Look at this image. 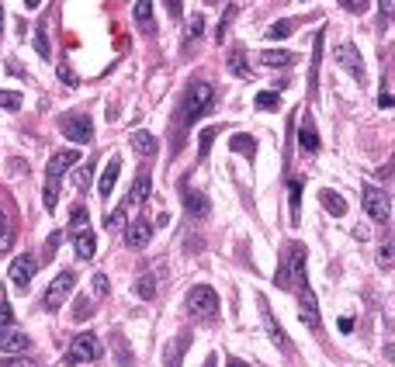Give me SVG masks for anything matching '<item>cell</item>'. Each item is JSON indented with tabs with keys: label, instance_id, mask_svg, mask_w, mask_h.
Wrapping results in <instances>:
<instances>
[{
	"label": "cell",
	"instance_id": "3957f363",
	"mask_svg": "<svg viewBox=\"0 0 395 367\" xmlns=\"http://www.w3.org/2000/svg\"><path fill=\"white\" fill-rule=\"evenodd\" d=\"M187 312L194 319H215L218 315V294L209 284H194L187 291Z\"/></svg>",
	"mask_w": 395,
	"mask_h": 367
},
{
	"label": "cell",
	"instance_id": "4dcf8cb0",
	"mask_svg": "<svg viewBox=\"0 0 395 367\" xmlns=\"http://www.w3.org/2000/svg\"><path fill=\"white\" fill-rule=\"evenodd\" d=\"M35 49H38V55H42V59H49V28L46 25H38V31H35Z\"/></svg>",
	"mask_w": 395,
	"mask_h": 367
},
{
	"label": "cell",
	"instance_id": "ac0fdd59",
	"mask_svg": "<svg viewBox=\"0 0 395 367\" xmlns=\"http://www.w3.org/2000/svg\"><path fill=\"white\" fill-rule=\"evenodd\" d=\"M73 250H77L80 260H90V257L98 253V239H94V233H90V229H80V233H73Z\"/></svg>",
	"mask_w": 395,
	"mask_h": 367
},
{
	"label": "cell",
	"instance_id": "74e56055",
	"mask_svg": "<svg viewBox=\"0 0 395 367\" xmlns=\"http://www.w3.org/2000/svg\"><path fill=\"white\" fill-rule=\"evenodd\" d=\"M215 135H218L215 129H205L201 135H198V153H201V156H209V149H211V142H215Z\"/></svg>",
	"mask_w": 395,
	"mask_h": 367
},
{
	"label": "cell",
	"instance_id": "1f68e13d",
	"mask_svg": "<svg viewBox=\"0 0 395 367\" xmlns=\"http://www.w3.org/2000/svg\"><path fill=\"white\" fill-rule=\"evenodd\" d=\"M201 35H205V18H201V14H194V18L187 21L184 38H187V42H194V38H201Z\"/></svg>",
	"mask_w": 395,
	"mask_h": 367
},
{
	"label": "cell",
	"instance_id": "44dd1931",
	"mask_svg": "<svg viewBox=\"0 0 395 367\" xmlns=\"http://www.w3.org/2000/svg\"><path fill=\"white\" fill-rule=\"evenodd\" d=\"M229 153H239V156H257V139L253 135H246V132H239L229 139Z\"/></svg>",
	"mask_w": 395,
	"mask_h": 367
},
{
	"label": "cell",
	"instance_id": "c3c4849f",
	"mask_svg": "<svg viewBox=\"0 0 395 367\" xmlns=\"http://www.w3.org/2000/svg\"><path fill=\"white\" fill-rule=\"evenodd\" d=\"M0 367H35V361H28V357H21V361H4Z\"/></svg>",
	"mask_w": 395,
	"mask_h": 367
},
{
	"label": "cell",
	"instance_id": "7a4b0ae2",
	"mask_svg": "<svg viewBox=\"0 0 395 367\" xmlns=\"http://www.w3.org/2000/svg\"><path fill=\"white\" fill-rule=\"evenodd\" d=\"M274 284H278V288H295V291L309 288V277H305V246H302V243H291L288 253L281 257Z\"/></svg>",
	"mask_w": 395,
	"mask_h": 367
},
{
	"label": "cell",
	"instance_id": "2e32d148",
	"mask_svg": "<svg viewBox=\"0 0 395 367\" xmlns=\"http://www.w3.org/2000/svg\"><path fill=\"white\" fill-rule=\"evenodd\" d=\"M298 312H302V322L305 326H312L316 329L319 326V309H316V294L305 288V291H298Z\"/></svg>",
	"mask_w": 395,
	"mask_h": 367
},
{
	"label": "cell",
	"instance_id": "ba28073f",
	"mask_svg": "<svg viewBox=\"0 0 395 367\" xmlns=\"http://www.w3.org/2000/svg\"><path fill=\"white\" fill-rule=\"evenodd\" d=\"M7 274H11V281H14V288L25 291L31 284V277L38 274V260L31 257V253H21V257H14L11 267H7Z\"/></svg>",
	"mask_w": 395,
	"mask_h": 367
},
{
	"label": "cell",
	"instance_id": "7dc6e473",
	"mask_svg": "<svg viewBox=\"0 0 395 367\" xmlns=\"http://www.w3.org/2000/svg\"><path fill=\"white\" fill-rule=\"evenodd\" d=\"M56 246H59V233H56V236H49V243H46V260L56 253Z\"/></svg>",
	"mask_w": 395,
	"mask_h": 367
},
{
	"label": "cell",
	"instance_id": "816d5d0a",
	"mask_svg": "<svg viewBox=\"0 0 395 367\" xmlns=\"http://www.w3.org/2000/svg\"><path fill=\"white\" fill-rule=\"evenodd\" d=\"M350 326H354V319H350V315H343V319H340V333H350Z\"/></svg>",
	"mask_w": 395,
	"mask_h": 367
},
{
	"label": "cell",
	"instance_id": "60d3db41",
	"mask_svg": "<svg viewBox=\"0 0 395 367\" xmlns=\"http://www.w3.org/2000/svg\"><path fill=\"white\" fill-rule=\"evenodd\" d=\"M59 80H63L66 87H77V83H80V80H77V73H73V70H70L66 63H59Z\"/></svg>",
	"mask_w": 395,
	"mask_h": 367
},
{
	"label": "cell",
	"instance_id": "7c38bea8",
	"mask_svg": "<svg viewBox=\"0 0 395 367\" xmlns=\"http://www.w3.org/2000/svg\"><path fill=\"white\" fill-rule=\"evenodd\" d=\"M118 177H122V156H111L105 163V174H101V181H98V194L101 198H111L115 194V184H118Z\"/></svg>",
	"mask_w": 395,
	"mask_h": 367
},
{
	"label": "cell",
	"instance_id": "52a82bcc",
	"mask_svg": "<svg viewBox=\"0 0 395 367\" xmlns=\"http://www.w3.org/2000/svg\"><path fill=\"white\" fill-rule=\"evenodd\" d=\"M59 125H63V135H66L70 142H77V146H87V142L94 139V122H90L87 115H66Z\"/></svg>",
	"mask_w": 395,
	"mask_h": 367
},
{
	"label": "cell",
	"instance_id": "e575fe53",
	"mask_svg": "<svg viewBox=\"0 0 395 367\" xmlns=\"http://www.w3.org/2000/svg\"><path fill=\"white\" fill-rule=\"evenodd\" d=\"M278 105H281V101H278V90H263V94H257V107H263V111H274Z\"/></svg>",
	"mask_w": 395,
	"mask_h": 367
},
{
	"label": "cell",
	"instance_id": "4316f807",
	"mask_svg": "<svg viewBox=\"0 0 395 367\" xmlns=\"http://www.w3.org/2000/svg\"><path fill=\"white\" fill-rule=\"evenodd\" d=\"M263 66H270V70H278V66H291L295 63V53H285V49H270V53L260 55Z\"/></svg>",
	"mask_w": 395,
	"mask_h": 367
},
{
	"label": "cell",
	"instance_id": "836d02e7",
	"mask_svg": "<svg viewBox=\"0 0 395 367\" xmlns=\"http://www.w3.org/2000/svg\"><path fill=\"white\" fill-rule=\"evenodd\" d=\"M392 260H395L392 239H381V246H378V263H381V267H392Z\"/></svg>",
	"mask_w": 395,
	"mask_h": 367
},
{
	"label": "cell",
	"instance_id": "f6af8a7d",
	"mask_svg": "<svg viewBox=\"0 0 395 367\" xmlns=\"http://www.w3.org/2000/svg\"><path fill=\"white\" fill-rule=\"evenodd\" d=\"M167 11H170V18H181L184 14V0H167Z\"/></svg>",
	"mask_w": 395,
	"mask_h": 367
},
{
	"label": "cell",
	"instance_id": "7402d4cb",
	"mask_svg": "<svg viewBox=\"0 0 395 367\" xmlns=\"http://www.w3.org/2000/svg\"><path fill=\"white\" fill-rule=\"evenodd\" d=\"M319 201H322V208L330 211V215H337V218L347 215V201H343L337 191H330V187H326V191H319Z\"/></svg>",
	"mask_w": 395,
	"mask_h": 367
},
{
	"label": "cell",
	"instance_id": "9f6ffc18",
	"mask_svg": "<svg viewBox=\"0 0 395 367\" xmlns=\"http://www.w3.org/2000/svg\"><path fill=\"white\" fill-rule=\"evenodd\" d=\"M0 28H4V7H0Z\"/></svg>",
	"mask_w": 395,
	"mask_h": 367
},
{
	"label": "cell",
	"instance_id": "f5cc1de1",
	"mask_svg": "<svg viewBox=\"0 0 395 367\" xmlns=\"http://www.w3.org/2000/svg\"><path fill=\"white\" fill-rule=\"evenodd\" d=\"M38 4H42V0H25V7H38Z\"/></svg>",
	"mask_w": 395,
	"mask_h": 367
},
{
	"label": "cell",
	"instance_id": "30bf717a",
	"mask_svg": "<svg viewBox=\"0 0 395 367\" xmlns=\"http://www.w3.org/2000/svg\"><path fill=\"white\" fill-rule=\"evenodd\" d=\"M31 350V336L14 329V326H4L0 329V353H28Z\"/></svg>",
	"mask_w": 395,
	"mask_h": 367
},
{
	"label": "cell",
	"instance_id": "484cf974",
	"mask_svg": "<svg viewBox=\"0 0 395 367\" xmlns=\"http://www.w3.org/2000/svg\"><path fill=\"white\" fill-rule=\"evenodd\" d=\"M149 187H153V181H149V170H142V174L135 177V187H132L129 205H139V201H146V198H149Z\"/></svg>",
	"mask_w": 395,
	"mask_h": 367
},
{
	"label": "cell",
	"instance_id": "5bb4252c",
	"mask_svg": "<svg viewBox=\"0 0 395 367\" xmlns=\"http://www.w3.org/2000/svg\"><path fill=\"white\" fill-rule=\"evenodd\" d=\"M187 346H191V333H181L177 340L170 343L167 350H163V367H181V361H184Z\"/></svg>",
	"mask_w": 395,
	"mask_h": 367
},
{
	"label": "cell",
	"instance_id": "ffe728a7",
	"mask_svg": "<svg viewBox=\"0 0 395 367\" xmlns=\"http://www.w3.org/2000/svg\"><path fill=\"white\" fill-rule=\"evenodd\" d=\"M260 302V312H263V322H267V333H270V340L278 343L281 350H288V340H285V333L278 329V319H274V312L267 309V298H257Z\"/></svg>",
	"mask_w": 395,
	"mask_h": 367
},
{
	"label": "cell",
	"instance_id": "f907efd6",
	"mask_svg": "<svg viewBox=\"0 0 395 367\" xmlns=\"http://www.w3.org/2000/svg\"><path fill=\"white\" fill-rule=\"evenodd\" d=\"M378 105H381V107H392V94H389V90H381V97H378Z\"/></svg>",
	"mask_w": 395,
	"mask_h": 367
},
{
	"label": "cell",
	"instance_id": "7bdbcfd3",
	"mask_svg": "<svg viewBox=\"0 0 395 367\" xmlns=\"http://www.w3.org/2000/svg\"><path fill=\"white\" fill-rule=\"evenodd\" d=\"M340 7H347L350 14H361V11L368 7V0H340Z\"/></svg>",
	"mask_w": 395,
	"mask_h": 367
},
{
	"label": "cell",
	"instance_id": "11a10c76",
	"mask_svg": "<svg viewBox=\"0 0 395 367\" xmlns=\"http://www.w3.org/2000/svg\"><path fill=\"white\" fill-rule=\"evenodd\" d=\"M205 367H215V357H209V364H205Z\"/></svg>",
	"mask_w": 395,
	"mask_h": 367
},
{
	"label": "cell",
	"instance_id": "b9f144b4",
	"mask_svg": "<svg viewBox=\"0 0 395 367\" xmlns=\"http://www.w3.org/2000/svg\"><path fill=\"white\" fill-rule=\"evenodd\" d=\"M7 243H11V229H7V215L0 211V250H7Z\"/></svg>",
	"mask_w": 395,
	"mask_h": 367
},
{
	"label": "cell",
	"instance_id": "f35d334b",
	"mask_svg": "<svg viewBox=\"0 0 395 367\" xmlns=\"http://www.w3.org/2000/svg\"><path fill=\"white\" fill-rule=\"evenodd\" d=\"M70 229H73V233L90 229V225H87V211H83V208H73V222H70Z\"/></svg>",
	"mask_w": 395,
	"mask_h": 367
},
{
	"label": "cell",
	"instance_id": "8fae6325",
	"mask_svg": "<svg viewBox=\"0 0 395 367\" xmlns=\"http://www.w3.org/2000/svg\"><path fill=\"white\" fill-rule=\"evenodd\" d=\"M149 239H153V225H149L146 218H129V225H125V243H129L132 250H142Z\"/></svg>",
	"mask_w": 395,
	"mask_h": 367
},
{
	"label": "cell",
	"instance_id": "f1b7e54d",
	"mask_svg": "<svg viewBox=\"0 0 395 367\" xmlns=\"http://www.w3.org/2000/svg\"><path fill=\"white\" fill-rule=\"evenodd\" d=\"M291 31H295V21H274V25L267 28V38L278 42V38H288Z\"/></svg>",
	"mask_w": 395,
	"mask_h": 367
},
{
	"label": "cell",
	"instance_id": "db71d44e",
	"mask_svg": "<svg viewBox=\"0 0 395 367\" xmlns=\"http://www.w3.org/2000/svg\"><path fill=\"white\" fill-rule=\"evenodd\" d=\"M229 367H246V364L243 361H229Z\"/></svg>",
	"mask_w": 395,
	"mask_h": 367
},
{
	"label": "cell",
	"instance_id": "cb8c5ba5",
	"mask_svg": "<svg viewBox=\"0 0 395 367\" xmlns=\"http://www.w3.org/2000/svg\"><path fill=\"white\" fill-rule=\"evenodd\" d=\"M229 73L239 80H250V63H246V53H243L239 46L229 53Z\"/></svg>",
	"mask_w": 395,
	"mask_h": 367
},
{
	"label": "cell",
	"instance_id": "5b68a950",
	"mask_svg": "<svg viewBox=\"0 0 395 367\" xmlns=\"http://www.w3.org/2000/svg\"><path fill=\"white\" fill-rule=\"evenodd\" d=\"M73 288H77V274H73V270H63L53 284H49V291L42 294V305H46L49 312H56V309L66 302V294H70Z\"/></svg>",
	"mask_w": 395,
	"mask_h": 367
},
{
	"label": "cell",
	"instance_id": "d6986e66",
	"mask_svg": "<svg viewBox=\"0 0 395 367\" xmlns=\"http://www.w3.org/2000/svg\"><path fill=\"white\" fill-rule=\"evenodd\" d=\"M132 18H135V25L142 28L146 35H153V31H157V21H153V0H139V4H135V11H132Z\"/></svg>",
	"mask_w": 395,
	"mask_h": 367
},
{
	"label": "cell",
	"instance_id": "ee69618b",
	"mask_svg": "<svg viewBox=\"0 0 395 367\" xmlns=\"http://www.w3.org/2000/svg\"><path fill=\"white\" fill-rule=\"evenodd\" d=\"M11 322H14V309L4 302V305H0V329H4V326H11Z\"/></svg>",
	"mask_w": 395,
	"mask_h": 367
},
{
	"label": "cell",
	"instance_id": "bcb514c9",
	"mask_svg": "<svg viewBox=\"0 0 395 367\" xmlns=\"http://www.w3.org/2000/svg\"><path fill=\"white\" fill-rule=\"evenodd\" d=\"M378 7H381V18H392V11H395V0H378Z\"/></svg>",
	"mask_w": 395,
	"mask_h": 367
},
{
	"label": "cell",
	"instance_id": "d4e9b609",
	"mask_svg": "<svg viewBox=\"0 0 395 367\" xmlns=\"http://www.w3.org/2000/svg\"><path fill=\"white\" fill-rule=\"evenodd\" d=\"M132 149H135L139 156H153V153H157V139H153L149 132H135V135H132Z\"/></svg>",
	"mask_w": 395,
	"mask_h": 367
},
{
	"label": "cell",
	"instance_id": "681fc988",
	"mask_svg": "<svg viewBox=\"0 0 395 367\" xmlns=\"http://www.w3.org/2000/svg\"><path fill=\"white\" fill-rule=\"evenodd\" d=\"M87 181H90V166H83L77 174V187H87Z\"/></svg>",
	"mask_w": 395,
	"mask_h": 367
},
{
	"label": "cell",
	"instance_id": "ab89813d",
	"mask_svg": "<svg viewBox=\"0 0 395 367\" xmlns=\"http://www.w3.org/2000/svg\"><path fill=\"white\" fill-rule=\"evenodd\" d=\"M107 288L111 284H107L105 274H94V298H107Z\"/></svg>",
	"mask_w": 395,
	"mask_h": 367
},
{
	"label": "cell",
	"instance_id": "8d00e7d4",
	"mask_svg": "<svg viewBox=\"0 0 395 367\" xmlns=\"http://www.w3.org/2000/svg\"><path fill=\"white\" fill-rule=\"evenodd\" d=\"M233 18H236V7L229 4V7L222 11V25H218V31H215V38H218V42H226V28H229V21H233Z\"/></svg>",
	"mask_w": 395,
	"mask_h": 367
},
{
	"label": "cell",
	"instance_id": "277c9868",
	"mask_svg": "<svg viewBox=\"0 0 395 367\" xmlns=\"http://www.w3.org/2000/svg\"><path fill=\"white\" fill-rule=\"evenodd\" d=\"M101 357V340L94 333H80L70 343V364H94Z\"/></svg>",
	"mask_w": 395,
	"mask_h": 367
},
{
	"label": "cell",
	"instance_id": "83f0119b",
	"mask_svg": "<svg viewBox=\"0 0 395 367\" xmlns=\"http://www.w3.org/2000/svg\"><path fill=\"white\" fill-rule=\"evenodd\" d=\"M322 42H326V35L319 31L316 35V53H312V66H309V90L316 94V83H319V53H322Z\"/></svg>",
	"mask_w": 395,
	"mask_h": 367
},
{
	"label": "cell",
	"instance_id": "d6a6232c",
	"mask_svg": "<svg viewBox=\"0 0 395 367\" xmlns=\"http://www.w3.org/2000/svg\"><path fill=\"white\" fill-rule=\"evenodd\" d=\"M21 101H25L21 94H14V90H0V107H4V111H18Z\"/></svg>",
	"mask_w": 395,
	"mask_h": 367
},
{
	"label": "cell",
	"instance_id": "9a60e30c",
	"mask_svg": "<svg viewBox=\"0 0 395 367\" xmlns=\"http://www.w3.org/2000/svg\"><path fill=\"white\" fill-rule=\"evenodd\" d=\"M298 146H302L305 153H316V149H319V132H316V122H312V115H302V129H298Z\"/></svg>",
	"mask_w": 395,
	"mask_h": 367
},
{
	"label": "cell",
	"instance_id": "4fadbf2b",
	"mask_svg": "<svg viewBox=\"0 0 395 367\" xmlns=\"http://www.w3.org/2000/svg\"><path fill=\"white\" fill-rule=\"evenodd\" d=\"M73 163H80V153L77 149H63V153H56L53 159H49V181H63V174L73 166Z\"/></svg>",
	"mask_w": 395,
	"mask_h": 367
},
{
	"label": "cell",
	"instance_id": "e0dca14e",
	"mask_svg": "<svg viewBox=\"0 0 395 367\" xmlns=\"http://www.w3.org/2000/svg\"><path fill=\"white\" fill-rule=\"evenodd\" d=\"M184 208H187V215L191 218H205L209 215V198L201 194V191H191V187H184Z\"/></svg>",
	"mask_w": 395,
	"mask_h": 367
},
{
	"label": "cell",
	"instance_id": "603a6c76",
	"mask_svg": "<svg viewBox=\"0 0 395 367\" xmlns=\"http://www.w3.org/2000/svg\"><path fill=\"white\" fill-rule=\"evenodd\" d=\"M288 201H291V225H298L302 222V181L298 177H291L288 184Z\"/></svg>",
	"mask_w": 395,
	"mask_h": 367
},
{
	"label": "cell",
	"instance_id": "d590c367",
	"mask_svg": "<svg viewBox=\"0 0 395 367\" xmlns=\"http://www.w3.org/2000/svg\"><path fill=\"white\" fill-rule=\"evenodd\" d=\"M94 312V305H90V294H83V298H77V309H73V319L77 322H83L87 315Z\"/></svg>",
	"mask_w": 395,
	"mask_h": 367
},
{
	"label": "cell",
	"instance_id": "8992f818",
	"mask_svg": "<svg viewBox=\"0 0 395 367\" xmlns=\"http://www.w3.org/2000/svg\"><path fill=\"white\" fill-rule=\"evenodd\" d=\"M364 211H368V218H374L378 225H385L389 215H392L389 191H381V187H364Z\"/></svg>",
	"mask_w": 395,
	"mask_h": 367
},
{
	"label": "cell",
	"instance_id": "9c48e42d",
	"mask_svg": "<svg viewBox=\"0 0 395 367\" xmlns=\"http://www.w3.org/2000/svg\"><path fill=\"white\" fill-rule=\"evenodd\" d=\"M333 55H337V66H340V70H347V73L357 80V83H368V80H364V59H361V53H357L350 42H347V46H340Z\"/></svg>",
	"mask_w": 395,
	"mask_h": 367
},
{
	"label": "cell",
	"instance_id": "6da1fadb",
	"mask_svg": "<svg viewBox=\"0 0 395 367\" xmlns=\"http://www.w3.org/2000/svg\"><path fill=\"white\" fill-rule=\"evenodd\" d=\"M211 101H215V90H211V83L205 80H191L184 90V97H181V111H177V125L187 129V125H194L205 111H211Z\"/></svg>",
	"mask_w": 395,
	"mask_h": 367
},
{
	"label": "cell",
	"instance_id": "f546056e",
	"mask_svg": "<svg viewBox=\"0 0 395 367\" xmlns=\"http://www.w3.org/2000/svg\"><path fill=\"white\" fill-rule=\"evenodd\" d=\"M135 291H139V298H146V302H153V294H157V281H153L149 274H142V277L135 281Z\"/></svg>",
	"mask_w": 395,
	"mask_h": 367
}]
</instances>
